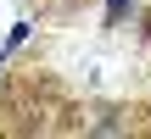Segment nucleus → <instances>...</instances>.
Returning <instances> with one entry per match:
<instances>
[{
  "label": "nucleus",
  "mask_w": 151,
  "mask_h": 139,
  "mask_svg": "<svg viewBox=\"0 0 151 139\" xmlns=\"http://www.w3.org/2000/svg\"><path fill=\"white\" fill-rule=\"evenodd\" d=\"M129 6H134V0H106V22H118V17H123Z\"/></svg>",
  "instance_id": "1"
}]
</instances>
